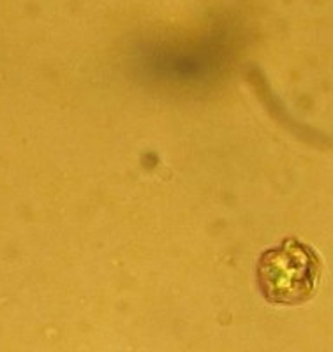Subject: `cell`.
<instances>
[{
	"mask_svg": "<svg viewBox=\"0 0 333 352\" xmlns=\"http://www.w3.org/2000/svg\"><path fill=\"white\" fill-rule=\"evenodd\" d=\"M321 272V259L310 245L298 238H286L259 256L256 282L268 303L297 307L316 294Z\"/></svg>",
	"mask_w": 333,
	"mask_h": 352,
	"instance_id": "1",
	"label": "cell"
}]
</instances>
